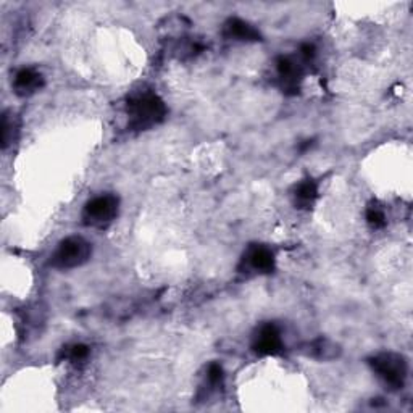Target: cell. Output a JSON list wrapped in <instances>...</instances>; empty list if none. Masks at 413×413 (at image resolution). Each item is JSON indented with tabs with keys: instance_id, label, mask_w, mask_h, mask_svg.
<instances>
[{
	"instance_id": "obj_7",
	"label": "cell",
	"mask_w": 413,
	"mask_h": 413,
	"mask_svg": "<svg viewBox=\"0 0 413 413\" xmlns=\"http://www.w3.org/2000/svg\"><path fill=\"white\" fill-rule=\"evenodd\" d=\"M225 36L244 42L260 41V33H258L252 24H248L247 22L239 18L228 19L225 24Z\"/></svg>"
},
{
	"instance_id": "obj_9",
	"label": "cell",
	"mask_w": 413,
	"mask_h": 413,
	"mask_svg": "<svg viewBox=\"0 0 413 413\" xmlns=\"http://www.w3.org/2000/svg\"><path fill=\"white\" fill-rule=\"evenodd\" d=\"M247 260L253 270L260 273H270L275 268V253L265 246H257L248 251Z\"/></svg>"
},
{
	"instance_id": "obj_15",
	"label": "cell",
	"mask_w": 413,
	"mask_h": 413,
	"mask_svg": "<svg viewBox=\"0 0 413 413\" xmlns=\"http://www.w3.org/2000/svg\"><path fill=\"white\" fill-rule=\"evenodd\" d=\"M221 378H223L221 366L218 365V363H212L210 368H208V380H210L213 385H217V382H220Z\"/></svg>"
},
{
	"instance_id": "obj_10",
	"label": "cell",
	"mask_w": 413,
	"mask_h": 413,
	"mask_svg": "<svg viewBox=\"0 0 413 413\" xmlns=\"http://www.w3.org/2000/svg\"><path fill=\"white\" fill-rule=\"evenodd\" d=\"M296 203L298 207H310L318 197V186L312 179H305L296 187Z\"/></svg>"
},
{
	"instance_id": "obj_11",
	"label": "cell",
	"mask_w": 413,
	"mask_h": 413,
	"mask_svg": "<svg viewBox=\"0 0 413 413\" xmlns=\"http://www.w3.org/2000/svg\"><path fill=\"white\" fill-rule=\"evenodd\" d=\"M312 354L318 358H332L337 354V347L325 339H318L312 344Z\"/></svg>"
},
{
	"instance_id": "obj_14",
	"label": "cell",
	"mask_w": 413,
	"mask_h": 413,
	"mask_svg": "<svg viewBox=\"0 0 413 413\" xmlns=\"http://www.w3.org/2000/svg\"><path fill=\"white\" fill-rule=\"evenodd\" d=\"M13 139V121L8 118V115H3L2 121V146L7 147L10 141Z\"/></svg>"
},
{
	"instance_id": "obj_5",
	"label": "cell",
	"mask_w": 413,
	"mask_h": 413,
	"mask_svg": "<svg viewBox=\"0 0 413 413\" xmlns=\"http://www.w3.org/2000/svg\"><path fill=\"white\" fill-rule=\"evenodd\" d=\"M281 349L283 341L280 330L271 323L263 325L257 332L255 341H253V351L258 355H275L278 352H281Z\"/></svg>"
},
{
	"instance_id": "obj_2",
	"label": "cell",
	"mask_w": 413,
	"mask_h": 413,
	"mask_svg": "<svg viewBox=\"0 0 413 413\" xmlns=\"http://www.w3.org/2000/svg\"><path fill=\"white\" fill-rule=\"evenodd\" d=\"M370 365L373 371L392 389H399L404 386L409 366L402 355L394 354V352H382L371 358Z\"/></svg>"
},
{
	"instance_id": "obj_8",
	"label": "cell",
	"mask_w": 413,
	"mask_h": 413,
	"mask_svg": "<svg viewBox=\"0 0 413 413\" xmlns=\"http://www.w3.org/2000/svg\"><path fill=\"white\" fill-rule=\"evenodd\" d=\"M276 69L283 81V87H285L286 91H296L298 79L302 76V69L294 60L289 57L278 58Z\"/></svg>"
},
{
	"instance_id": "obj_16",
	"label": "cell",
	"mask_w": 413,
	"mask_h": 413,
	"mask_svg": "<svg viewBox=\"0 0 413 413\" xmlns=\"http://www.w3.org/2000/svg\"><path fill=\"white\" fill-rule=\"evenodd\" d=\"M301 56L303 57V60H310L315 57V47L312 46V44H303L301 47Z\"/></svg>"
},
{
	"instance_id": "obj_4",
	"label": "cell",
	"mask_w": 413,
	"mask_h": 413,
	"mask_svg": "<svg viewBox=\"0 0 413 413\" xmlns=\"http://www.w3.org/2000/svg\"><path fill=\"white\" fill-rule=\"evenodd\" d=\"M118 213V199L113 196H99L84 207L83 218L91 226H103L110 223Z\"/></svg>"
},
{
	"instance_id": "obj_6",
	"label": "cell",
	"mask_w": 413,
	"mask_h": 413,
	"mask_svg": "<svg viewBox=\"0 0 413 413\" xmlns=\"http://www.w3.org/2000/svg\"><path fill=\"white\" fill-rule=\"evenodd\" d=\"M42 84H44V79L41 73H37L36 69L33 68H23L19 69L17 76H15L13 89L18 96L24 97V96H31V94L39 91V89L42 87Z\"/></svg>"
},
{
	"instance_id": "obj_12",
	"label": "cell",
	"mask_w": 413,
	"mask_h": 413,
	"mask_svg": "<svg viewBox=\"0 0 413 413\" xmlns=\"http://www.w3.org/2000/svg\"><path fill=\"white\" fill-rule=\"evenodd\" d=\"M366 221H368V225H370L371 228H375V230H376V228L386 226V215H385V212H382L380 207L371 205L366 210Z\"/></svg>"
},
{
	"instance_id": "obj_3",
	"label": "cell",
	"mask_w": 413,
	"mask_h": 413,
	"mask_svg": "<svg viewBox=\"0 0 413 413\" xmlns=\"http://www.w3.org/2000/svg\"><path fill=\"white\" fill-rule=\"evenodd\" d=\"M91 257V244L83 237L71 236L60 242L52 257V265L62 270L81 267Z\"/></svg>"
},
{
	"instance_id": "obj_13",
	"label": "cell",
	"mask_w": 413,
	"mask_h": 413,
	"mask_svg": "<svg viewBox=\"0 0 413 413\" xmlns=\"http://www.w3.org/2000/svg\"><path fill=\"white\" fill-rule=\"evenodd\" d=\"M87 355H89V347L84 344H74L71 347H68L67 352H65V357L73 362H81L84 358H87Z\"/></svg>"
},
{
	"instance_id": "obj_1",
	"label": "cell",
	"mask_w": 413,
	"mask_h": 413,
	"mask_svg": "<svg viewBox=\"0 0 413 413\" xmlns=\"http://www.w3.org/2000/svg\"><path fill=\"white\" fill-rule=\"evenodd\" d=\"M128 115L133 129H149L163 121L167 107L157 94L141 92L129 99Z\"/></svg>"
}]
</instances>
